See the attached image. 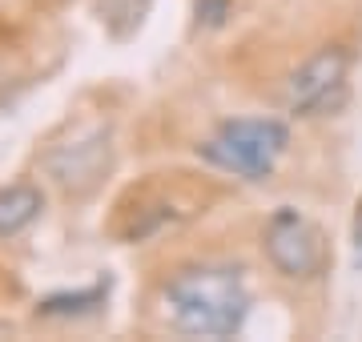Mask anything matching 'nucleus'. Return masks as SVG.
<instances>
[{"label":"nucleus","mask_w":362,"mask_h":342,"mask_svg":"<svg viewBox=\"0 0 362 342\" xmlns=\"http://www.w3.org/2000/svg\"><path fill=\"white\" fill-rule=\"evenodd\" d=\"M161 314L189 338H233L250 318V290L238 266H185L161 286Z\"/></svg>","instance_id":"f257e3e1"},{"label":"nucleus","mask_w":362,"mask_h":342,"mask_svg":"<svg viewBox=\"0 0 362 342\" xmlns=\"http://www.w3.org/2000/svg\"><path fill=\"white\" fill-rule=\"evenodd\" d=\"M350 93V53L342 45H326L310 53L286 77V113L294 117H330L346 105Z\"/></svg>","instance_id":"7ed1b4c3"},{"label":"nucleus","mask_w":362,"mask_h":342,"mask_svg":"<svg viewBox=\"0 0 362 342\" xmlns=\"http://www.w3.org/2000/svg\"><path fill=\"white\" fill-rule=\"evenodd\" d=\"M290 149V129L278 117H230L197 145V158L214 170L233 173L242 182L274 177L278 161Z\"/></svg>","instance_id":"f03ea898"},{"label":"nucleus","mask_w":362,"mask_h":342,"mask_svg":"<svg viewBox=\"0 0 362 342\" xmlns=\"http://www.w3.org/2000/svg\"><path fill=\"white\" fill-rule=\"evenodd\" d=\"M266 258L282 278L306 282L326 270V237L302 210L282 206L266 222Z\"/></svg>","instance_id":"20e7f679"},{"label":"nucleus","mask_w":362,"mask_h":342,"mask_svg":"<svg viewBox=\"0 0 362 342\" xmlns=\"http://www.w3.org/2000/svg\"><path fill=\"white\" fill-rule=\"evenodd\" d=\"M113 165V145H109V129H93L89 137L69 145H57L45 153V170L57 177L61 189L69 194H89L93 185L105 177V170Z\"/></svg>","instance_id":"39448f33"},{"label":"nucleus","mask_w":362,"mask_h":342,"mask_svg":"<svg viewBox=\"0 0 362 342\" xmlns=\"http://www.w3.org/2000/svg\"><path fill=\"white\" fill-rule=\"evenodd\" d=\"M230 16V0H197V20L206 28H221Z\"/></svg>","instance_id":"6e6552de"},{"label":"nucleus","mask_w":362,"mask_h":342,"mask_svg":"<svg viewBox=\"0 0 362 342\" xmlns=\"http://www.w3.org/2000/svg\"><path fill=\"white\" fill-rule=\"evenodd\" d=\"M109 278L93 282V286H81V290H57V294H45L37 302V314L40 318H85V314H97L109 298Z\"/></svg>","instance_id":"0eeeda50"},{"label":"nucleus","mask_w":362,"mask_h":342,"mask_svg":"<svg viewBox=\"0 0 362 342\" xmlns=\"http://www.w3.org/2000/svg\"><path fill=\"white\" fill-rule=\"evenodd\" d=\"M354 270H362V237H358V254H354Z\"/></svg>","instance_id":"1a4fd4ad"},{"label":"nucleus","mask_w":362,"mask_h":342,"mask_svg":"<svg viewBox=\"0 0 362 342\" xmlns=\"http://www.w3.org/2000/svg\"><path fill=\"white\" fill-rule=\"evenodd\" d=\"M45 213V189L37 182H8L0 185V237L25 234Z\"/></svg>","instance_id":"423d86ee"}]
</instances>
